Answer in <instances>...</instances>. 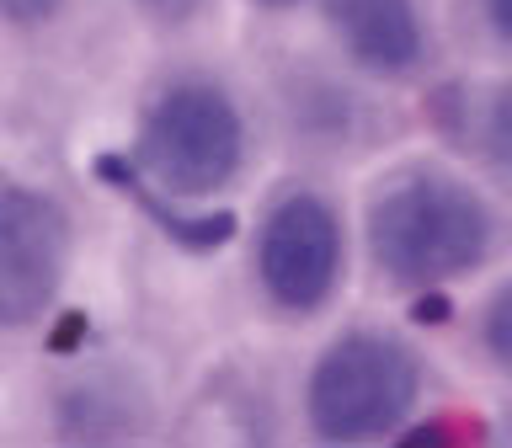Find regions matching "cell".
Listing matches in <instances>:
<instances>
[{
  "label": "cell",
  "instance_id": "11",
  "mask_svg": "<svg viewBox=\"0 0 512 448\" xmlns=\"http://www.w3.org/2000/svg\"><path fill=\"white\" fill-rule=\"evenodd\" d=\"M491 6V22H496V32H502V38L512 43V0H486Z\"/></svg>",
  "mask_w": 512,
  "mask_h": 448
},
{
  "label": "cell",
  "instance_id": "3",
  "mask_svg": "<svg viewBox=\"0 0 512 448\" xmlns=\"http://www.w3.org/2000/svg\"><path fill=\"white\" fill-rule=\"evenodd\" d=\"M240 112L214 86H176L144 118L139 160L171 198H208L240 171Z\"/></svg>",
  "mask_w": 512,
  "mask_h": 448
},
{
  "label": "cell",
  "instance_id": "9",
  "mask_svg": "<svg viewBox=\"0 0 512 448\" xmlns=\"http://www.w3.org/2000/svg\"><path fill=\"white\" fill-rule=\"evenodd\" d=\"M64 6V0H0V16L6 22H16V27H38V22H48Z\"/></svg>",
  "mask_w": 512,
  "mask_h": 448
},
{
  "label": "cell",
  "instance_id": "7",
  "mask_svg": "<svg viewBox=\"0 0 512 448\" xmlns=\"http://www.w3.org/2000/svg\"><path fill=\"white\" fill-rule=\"evenodd\" d=\"M486 347H491V358L507 368L512 374V283L502 288V294H496L491 304H486Z\"/></svg>",
  "mask_w": 512,
  "mask_h": 448
},
{
  "label": "cell",
  "instance_id": "5",
  "mask_svg": "<svg viewBox=\"0 0 512 448\" xmlns=\"http://www.w3.org/2000/svg\"><path fill=\"white\" fill-rule=\"evenodd\" d=\"M256 267L283 310H315L331 299L342 272V224L320 198H288L262 224Z\"/></svg>",
  "mask_w": 512,
  "mask_h": 448
},
{
  "label": "cell",
  "instance_id": "2",
  "mask_svg": "<svg viewBox=\"0 0 512 448\" xmlns=\"http://www.w3.org/2000/svg\"><path fill=\"white\" fill-rule=\"evenodd\" d=\"M422 395V368L390 336H342L320 352L304 406L320 438L368 443L395 432Z\"/></svg>",
  "mask_w": 512,
  "mask_h": 448
},
{
  "label": "cell",
  "instance_id": "4",
  "mask_svg": "<svg viewBox=\"0 0 512 448\" xmlns=\"http://www.w3.org/2000/svg\"><path fill=\"white\" fill-rule=\"evenodd\" d=\"M70 262V219L43 192L0 198V326H27L59 294Z\"/></svg>",
  "mask_w": 512,
  "mask_h": 448
},
{
  "label": "cell",
  "instance_id": "10",
  "mask_svg": "<svg viewBox=\"0 0 512 448\" xmlns=\"http://www.w3.org/2000/svg\"><path fill=\"white\" fill-rule=\"evenodd\" d=\"M139 6L150 11L155 22H166V27H176V22H182V16H187L192 6H198V0H139Z\"/></svg>",
  "mask_w": 512,
  "mask_h": 448
},
{
  "label": "cell",
  "instance_id": "12",
  "mask_svg": "<svg viewBox=\"0 0 512 448\" xmlns=\"http://www.w3.org/2000/svg\"><path fill=\"white\" fill-rule=\"evenodd\" d=\"M262 6H299V0H262Z\"/></svg>",
  "mask_w": 512,
  "mask_h": 448
},
{
  "label": "cell",
  "instance_id": "8",
  "mask_svg": "<svg viewBox=\"0 0 512 448\" xmlns=\"http://www.w3.org/2000/svg\"><path fill=\"white\" fill-rule=\"evenodd\" d=\"M486 144H491V155L502 160V166H512V91H502L486 107Z\"/></svg>",
  "mask_w": 512,
  "mask_h": 448
},
{
  "label": "cell",
  "instance_id": "6",
  "mask_svg": "<svg viewBox=\"0 0 512 448\" xmlns=\"http://www.w3.org/2000/svg\"><path fill=\"white\" fill-rule=\"evenodd\" d=\"M336 38L374 75H406L422 59V16L411 0H331Z\"/></svg>",
  "mask_w": 512,
  "mask_h": 448
},
{
  "label": "cell",
  "instance_id": "1",
  "mask_svg": "<svg viewBox=\"0 0 512 448\" xmlns=\"http://www.w3.org/2000/svg\"><path fill=\"white\" fill-rule=\"evenodd\" d=\"M368 251L406 288H443L491 251V214L464 182L411 171L368 208Z\"/></svg>",
  "mask_w": 512,
  "mask_h": 448
}]
</instances>
